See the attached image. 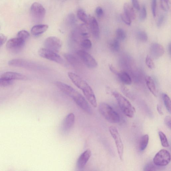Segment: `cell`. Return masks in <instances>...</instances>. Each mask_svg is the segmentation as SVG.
<instances>
[{"instance_id":"1","label":"cell","mask_w":171,"mask_h":171,"mask_svg":"<svg viewBox=\"0 0 171 171\" xmlns=\"http://www.w3.org/2000/svg\"><path fill=\"white\" fill-rule=\"evenodd\" d=\"M55 85L63 93L71 98L82 110L87 113H92V109L85 98L72 87L65 83L57 81Z\"/></svg>"},{"instance_id":"2","label":"cell","mask_w":171,"mask_h":171,"mask_svg":"<svg viewBox=\"0 0 171 171\" xmlns=\"http://www.w3.org/2000/svg\"><path fill=\"white\" fill-rule=\"evenodd\" d=\"M68 76L73 84L82 90L85 97L92 106L95 108L97 107V100L94 92L88 83L77 74L73 72H68Z\"/></svg>"},{"instance_id":"3","label":"cell","mask_w":171,"mask_h":171,"mask_svg":"<svg viewBox=\"0 0 171 171\" xmlns=\"http://www.w3.org/2000/svg\"><path fill=\"white\" fill-rule=\"evenodd\" d=\"M113 95L116 100L123 113L127 116L133 118L136 112V110L129 101L117 92H114Z\"/></svg>"},{"instance_id":"4","label":"cell","mask_w":171,"mask_h":171,"mask_svg":"<svg viewBox=\"0 0 171 171\" xmlns=\"http://www.w3.org/2000/svg\"><path fill=\"white\" fill-rule=\"evenodd\" d=\"M99 109L101 114L108 122L113 124L120 122V118L119 114L108 104L105 103H100Z\"/></svg>"},{"instance_id":"5","label":"cell","mask_w":171,"mask_h":171,"mask_svg":"<svg viewBox=\"0 0 171 171\" xmlns=\"http://www.w3.org/2000/svg\"><path fill=\"white\" fill-rule=\"evenodd\" d=\"M109 131L115 140L120 159L122 160L124 155V147L119 132L116 127L113 126L109 127Z\"/></svg>"},{"instance_id":"6","label":"cell","mask_w":171,"mask_h":171,"mask_svg":"<svg viewBox=\"0 0 171 171\" xmlns=\"http://www.w3.org/2000/svg\"><path fill=\"white\" fill-rule=\"evenodd\" d=\"M30 13L34 20L36 22H39L44 18L46 10L41 4L34 2L30 7Z\"/></svg>"},{"instance_id":"7","label":"cell","mask_w":171,"mask_h":171,"mask_svg":"<svg viewBox=\"0 0 171 171\" xmlns=\"http://www.w3.org/2000/svg\"><path fill=\"white\" fill-rule=\"evenodd\" d=\"M170 153L165 150H161L158 152L153 159V163L156 166H165L170 162Z\"/></svg>"},{"instance_id":"8","label":"cell","mask_w":171,"mask_h":171,"mask_svg":"<svg viewBox=\"0 0 171 171\" xmlns=\"http://www.w3.org/2000/svg\"><path fill=\"white\" fill-rule=\"evenodd\" d=\"M77 54L80 60L88 67L94 69L97 66V61L92 56L85 51L78 50L77 52Z\"/></svg>"},{"instance_id":"9","label":"cell","mask_w":171,"mask_h":171,"mask_svg":"<svg viewBox=\"0 0 171 171\" xmlns=\"http://www.w3.org/2000/svg\"><path fill=\"white\" fill-rule=\"evenodd\" d=\"M38 54L42 57L53 61L60 64H63L64 61L61 57L56 52L46 49L42 48L38 51Z\"/></svg>"},{"instance_id":"10","label":"cell","mask_w":171,"mask_h":171,"mask_svg":"<svg viewBox=\"0 0 171 171\" xmlns=\"http://www.w3.org/2000/svg\"><path fill=\"white\" fill-rule=\"evenodd\" d=\"M62 42L56 37L51 36L47 38L44 42L45 48L55 52H59L62 47Z\"/></svg>"},{"instance_id":"11","label":"cell","mask_w":171,"mask_h":171,"mask_svg":"<svg viewBox=\"0 0 171 171\" xmlns=\"http://www.w3.org/2000/svg\"><path fill=\"white\" fill-rule=\"evenodd\" d=\"M25 41L18 38H11L7 42V47L10 52L16 53L23 49Z\"/></svg>"},{"instance_id":"12","label":"cell","mask_w":171,"mask_h":171,"mask_svg":"<svg viewBox=\"0 0 171 171\" xmlns=\"http://www.w3.org/2000/svg\"><path fill=\"white\" fill-rule=\"evenodd\" d=\"M75 119V116L73 113L69 114L65 117L61 126V130L62 132L67 133L71 129L74 124Z\"/></svg>"},{"instance_id":"13","label":"cell","mask_w":171,"mask_h":171,"mask_svg":"<svg viewBox=\"0 0 171 171\" xmlns=\"http://www.w3.org/2000/svg\"><path fill=\"white\" fill-rule=\"evenodd\" d=\"M150 51L151 56L155 59L160 58L164 53V49L163 46L157 43L152 44Z\"/></svg>"},{"instance_id":"14","label":"cell","mask_w":171,"mask_h":171,"mask_svg":"<svg viewBox=\"0 0 171 171\" xmlns=\"http://www.w3.org/2000/svg\"><path fill=\"white\" fill-rule=\"evenodd\" d=\"M89 27L90 31L93 36L96 38H98L100 36V29L97 20L93 16H89L88 20Z\"/></svg>"},{"instance_id":"15","label":"cell","mask_w":171,"mask_h":171,"mask_svg":"<svg viewBox=\"0 0 171 171\" xmlns=\"http://www.w3.org/2000/svg\"><path fill=\"white\" fill-rule=\"evenodd\" d=\"M92 152L89 150L83 152L77 160V167L79 170H82L85 167L91 156Z\"/></svg>"},{"instance_id":"16","label":"cell","mask_w":171,"mask_h":171,"mask_svg":"<svg viewBox=\"0 0 171 171\" xmlns=\"http://www.w3.org/2000/svg\"><path fill=\"white\" fill-rule=\"evenodd\" d=\"M1 78L9 80H25L27 79V78L23 74L13 72H7L4 73L1 76Z\"/></svg>"},{"instance_id":"17","label":"cell","mask_w":171,"mask_h":171,"mask_svg":"<svg viewBox=\"0 0 171 171\" xmlns=\"http://www.w3.org/2000/svg\"><path fill=\"white\" fill-rule=\"evenodd\" d=\"M64 57L72 66L76 68H80L82 64L80 61L76 57L73 55L67 53L64 55Z\"/></svg>"},{"instance_id":"18","label":"cell","mask_w":171,"mask_h":171,"mask_svg":"<svg viewBox=\"0 0 171 171\" xmlns=\"http://www.w3.org/2000/svg\"><path fill=\"white\" fill-rule=\"evenodd\" d=\"M49 26L46 25H35L32 28L31 32L34 36H37L46 32Z\"/></svg>"},{"instance_id":"19","label":"cell","mask_w":171,"mask_h":171,"mask_svg":"<svg viewBox=\"0 0 171 171\" xmlns=\"http://www.w3.org/2000/svg\"><path fill=\"white\" fill-rule=\"evenodd\" d=\"M145 80L149 90L153 95L155 97H157L158 92L154 81L151 77L149 76H147L146 77Z\"/></svg>"},{"instance_id":"20","label":"cell","mask_w":171,"mask_h":171,"mask_svg":"<svg viewBox=\"0 0 171 171\" xmlns=\"http://www.w3.org/2000/svg\"><path fill=\"white\" fill-rule=\"evenodd\" d=\"M124 12L131 20L136 18L135 13L133 7L129 3H125L124 5Z\"/></svg>"},{"instance_id":"21","label":"cell","mask_w":171,"mask_h":171,"mask_svg":"<svg viewBox=\"0 0 171 171\" xmlns=\"http://www.w3.org/2000/svg\"><path fill=\"white\" fill-rule=\"evenodd\" d=\"M8 65L11 66L25 68L28 66L27 61L21 59H15L11 60L8 62Z\"/></svg>"},{"instance_id":"22","label":"cell","mask_w":171,"mask_h":171,"mask_svg":"<svg viewBox=\"0 0 171 171\" xmlns=\"http://www.w3.org/2000/svg\"><path fill=\"white\" fill-rule=\"evenodd\" d=\"M120 80L124 84L129 85L131 84L132 80L130 76L125 72H119L118 75Z\"/></svg>"},{"instance_id":"23","label":"cell","mask_w":171,"mask_h":171,"mask_svg":"<svg viewBox=\"0 0 171 171\" xmlns=\"http://www.w3.org/2000/svg\"><path fill=\"white\" fill-rule=\"evenodd\" d=\"M149 140V135L145 134L140 139L139 143V149L140 151H143L146 148Z\"/></svg>"},{"instance_id":"24","label":"cell","mask_w":171,"mask_h":171,"mask_svg":"<svg viewBox=\"0 0 171 171\" xmlns=\"http://www.w3.org/2000/svg\"><path fill=\"white\" fill-rule=\"evenodd\" d=\"M110 47L114 52H117L120 50L119 41L117 39L112 40L109 44Z\"/></svg>"},{"instance_id":"25","label":"cell","mask_w":171,"mask_h":171,"mask_svg":"<svg viewBox=\"0 0 171 171\" xmlns=\"http://www.w3.org/2000/svg\"><path fill=\"white\" fill-rule=\"evenodd\" d=\"M77 16L79 19L85 23H87L88 20V17L85 11L81 9H79L77 12Z\"/></svg>"},{"instance_id":"26","label":"cell","mask_w":171,"mask_h":171,"mask_svg":"<svg viewBox=\"0 0 171 171\" xmlns=\"http://www.w3.org/2000/svg\"><path fill=\"white\" fill-rule=\"evenodd\" d=\"M117 39L119 41H124L126 38V34L124 30L122 29L119 28L116 31Z\"/></svg>"},{"instance_id":"27","label":"cell","mask_w":171,"mask_h":171,"mask_svg":"<svg viewBox=\"0 0 171 171\" xmlns=\"http://www.w3.org/2000/svg\"><path fill=\"white\" fill-rule=\"evenodd\" d=\"M159 134L162 146L164 147H169V144L165 135L161 131H159Z\"/></svg>"},{"instance_id":"28","label":"cell","mask_w":171,"mask_h":171,"mask_svg":"<svg viewBox=\"0 0 171 171\" xmlns=\"http://www.w3.org/2000/svg\"><path fill=\"white\" fill-rule=\"evenodd\" d=\"M163 98L164 105L166 109L170 113H171V102L170 98L168 95L164 94Z\"/></svg>"},{"instance_id":"29","label":"cell","mask_w":171,"mask_h":171,"mask_svg":"<svg viewBox=\"0 0 171 171\" xmlns=\"http://www.w3.org/2000/svg\"><path fill=\"white\" fill-rule=\"evenodd\" d=\"M81 47L84 49L89 50L92 46V43L90 39L86 38L83 39L80 42Z\"/></svg>"},{"instance_id":"30","label":"cell","mask_w":171,"mask_h":171,"mask_svg":"<svg viewBox=\"0 0 171 171\" xmlns=\"http://www.w3.org/2000/svg\"><path fill=\"white\" fill-rule=\"evenodd\" d=\"M30 34L29 33L25 30H21L17 34V38H18L25 41L29 37Z\"/></svg>"},{"instance_id":"31","label":"cell","mask_w":171,"mask_h":171,"mask_svg":"<svg viewBox=\"0 0 171 171\" xmlns=\"http://www.w3.org/2000/svg\"><path fill=\"white\" fill-rule=\"evenodd\" d=\"M121 89L122 93L125 95L127 97L129 98L131 100H133L134 99L132 93H131L130 91L124 86H122L121 87Z\"/></svg>"},{"instance_id":"32","label":"cell","mask_w":171,"mask_h":171,"mask_svg":"<svg viewBox=\"0 0 171 171\" xmlns=\"http://www.w3.org/2000/svg\"><path fill=\"white\" fill-rule=\"evenodd\" d=\"M138 38L140 41L146 42L147 41L148 36L146 32L143 31H139L137 34Z\"/></svg>"},{"instance_id":"33","label":"cell","mask_w":171,"mask_h":171,"mask_svg":"<svg viewBox=\"0 0 171 171\" xmlns=\"http://www.w3.org/2000/svg\"><path fill=\"white\" fill-rule=\"evenodd\" d=\"M146 63L147 66L149 68L152 69H154L155 67L154 62H153L152 58L150 56H147L146 57Z\"/></svg>"},{"instance_id":"34","label":"cell","mask_w":171,"mask_h":171,"mask_svg":"<svg viewBox=\"0 0 171 171\" xmlns=\"http://www.w3.org/2000/svg\"><path fill=\"white\" fill-rule=\"evenodd\" d=\"M161 7L163 10L168 11L169 9V0H160Z\"/></svg>"},{"instance_id":"35","label":"cell","mask_w":171,"mask_h":171,"mask_svg":"<svg viewBox=\"0 0 171 171\" xmlns=\"http://www.w3.org/2000/svg\"><path fill=\"white\" fill-rule=\"evenodd\" d=\"M147 16V11L145 6H142L139 15V19L140 20L143 21L146 20Z\"/></svg>"},{"instance_id":"36","label":"cell","mask_w":171,"mask_h":171,"mask_svg":"<svg viewBox=\"0 0 171 171\" xmlns=\"http://www.w3.org/2000/svg\"><path fill=\"white\" fill-rule=\"evenodd\" d=\"M12 80H9L2 78L0 79V87H5L8 86L12 84Z\"/></svg>"},{"instance_id":"37","label":"cell","mask_w":171,"mask_h":171,"mask_svg":"<svg viewBox=\"0 0 171 171\" xmlns=\"http://www.w3.org/2000/svg\"><path fill=\"white\" fill-rule=\"evenodd\" d=\"M121 18L123 21L127 25H130L131 23V20L124 12L121 15Z\"/></svg>"},{"instance_id":"38","label":"cell","mask_w":171,"mask_h":171,"mask_svg":"<svg viewBox=\"0 0 171 171\" xmlns=\"http://www.w3.org/2000/svg\"><path fill=\"white\" fill-rule=\"evenodd\" d=\"M151 10L153 16L155 17L156 13V0H151Z\"/></svg>"},{"instance_id":"39","label":"cell","mask_w":171,"mask_h":171,"mask_svg":"<svg viewBox=\"0 0 171 171\" xmlns=\"http://www.w3.org/2000/svg\"><path fill=\"white\" fill-rule=\"evenodd\" d=\"M156 167L152 163L149 164H147L144 169L145 171H153L155 170Z\"/></svg>"},{"instance_id":"40","label":"cell","mask_w":171,"mask_h":171,"mask_svg":"<svg viewBox=\"0 0 171 171\" xmlns=\"http://www.w3.org/2000/svg\"><path fill=\"white\" fill-rule=\"evenodd\" d=\"M171 117L170 116H167L165 117L164 120V124L166 127L170 129L171 128Z\"/></svg>"},{"instance_id":"41","label":"cell","mask_w":171,"mask_h":171,"mask_svg":"<svg viewBox=\"0 0 171 171\" xmlns=\"http://www.w3.org/2000/svg\"><path fill=\"white\" fill-rule=\"evenodd\" d=\"M96 15L98 17H101L103 14V11L102 8L100 7H98L95 10Z\"/></svg>"},{"instance_id":"42","label":"cell","mask_w":171,"mask_h":171,"mask_svg":"<svg viewBox=\"0 0 171 171\" xmlns=\"http://www.w3.org/2000/svg\"><path fill=\"white\" fill-rule=\"evenodd\" d=\"M7 37L2 34H0V47H1L7 40Z\"/></svg>"},{"instance_id":"43","label":"cell","mask_w":171,"mask_h":171,"mask_svg":"<svg viewBox=\"0 0 171 171\" xmlns=\"http://www.w3.org/2000/svg\"><path fill=\"white\" fill-rule=\"evenodd\" d=\"M164 17L163 15H161L159 17L157 23V27L160 28L163 25L164 20Z\"/></svg>"},{"instance_id":"44","label":"cell","mask_w":171,"mask_h":171,"mask_svg":"<svg viewBox=\"0 0 171 171\" xmlns=\"http://www.w3.org/2000/svg\"><path fill=\"white\" fill-rule=\"evenodd\" d=\"M132 2L133 6L134 8L137 10H140V4L138 0H132Z\"/></svg>"},{"instance_id":"45","label":"cell","mask_w":171,"mask_h":171,"mask_svg":"<svg viewBox=\"0 0 171 171\" xmlns=\"http://www.w3.org/2000/svg\"><path fill=\"white\" fill-rule=\"evenodd\" d=\"M109 67L110 70L111 71L112 73L116 74L117 75H118V74L119 72H118L116 69L112 65L109 64Z\"/></svg>"},{"instance_id":"46","label":"cell","mask_w":171,"mask_h":171,"mask_svg":"<svg viewBox=\"0 0 171 171\" xmlns=\"http://www.w3.org/2000/svg\"><path fill=\"white\" fill-rule=\"evenodd\" d=\"M157 110L160 115H163V113L162 110V108L159 105H157Z\"/></svg>"},{"instance_id":"47","label":"cell","mask_w":171,"mask_h":171,"mask_svg":"<svg viewBox=\"0 0 171 171\" xmlns=\"http://www.w3.org/2000/svg\"><path fill=\"white\" fill-rule=\"evenodd\" d=\"M169 52H170V53H171V45H170H170H169Z\"/></svg>"},{"instance_id":"48","label":"cell","mask_w":171,"mask_h":171,"mask_svg":"<svg viewBox=\"0 0 171 171\" xmlns=\"http://www.w3.org/2000/svg\"><path fill=\"white\" fill-rule=\"evenodd\" d=\"M0 28H1V27H0Z\"/></svg>"}]
</instances>
